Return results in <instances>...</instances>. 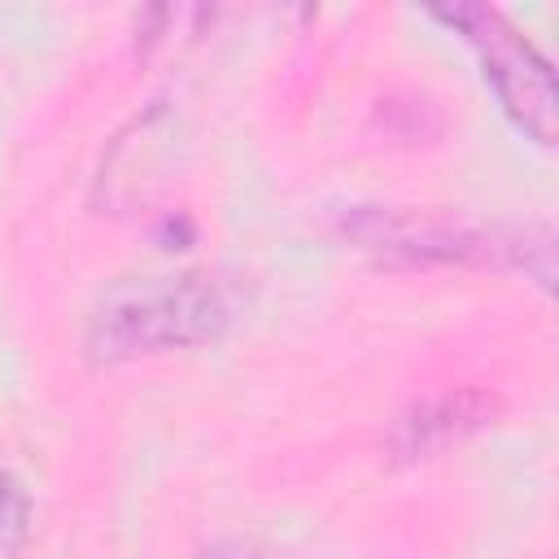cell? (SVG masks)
<instances>
[{
    "mask_svg": "<svg viewBox=\"0 0 559 559\" xmlns=\"http://www.w3.org/2000/svg\"><path fill=\"white\" fill-rule=\"evenodd\" d=\"M227 323L231 301L210 275L122 280L96 301L87 319V349L96 362H127L218 341Z\"/></svg>",
    "mask_w": 559,
    "mask_h": 559,
    "instance_id": "6da1fadb",
    "label": "cell"
},
{
    "mask_svg": "<svg viewBox=\"0 0 559 559\" xmlns=\"http://www.w3.org/2000/svg\"><path fill=\"white\" fill-rule=\"evenodd\" d=\"M441 22L459 26L485 57V79L493 83L498 100L507 105V114L537 135L542 144L555 140V122H559V92H555V74L550 66L537 57V48L511 31V22L493 9L480 4H454V9H437Z\"/></svg>",
    "mask_w": 559,
    "mask_h": 559,
    "instance_id": "3957f363",
    "label": "cell"
},
{
    "mask_svg": "<svg viewBox=\"0 0 559 559\" xmlns=\"http://www.w3.org/2000/svg\"><path fill=\"white\" fill-rule=\"evenodd\" d=\"M493 415V397L480 389H459V393H441L432 402H419L415 411H406L389 437L393 459L415 463L428 454H441L450 445H459L463 437H472L476 428H485Z\"/></svg>",
    "mask_w": 559,
    "mask_h": 559,
    "instance_id": "277c9868",
    "label": "cell"
},
{
    "mask_svg": "<svg viewBox=\"0 0 559 559\" xmlns=\"http://www.w3.org/2000/svg\"><path fill=\"white\" fill-rule=\"evenodd\" d=\"M26 520H31V498L13 476H0V550H17V542L26 537Z\"/></svg>",
    "mask_w": 559,
    "mask_h": 559,
    "instance_id": "5b68a950",
    "label": "cell"
},
{
    "mask_svg": "<svg viewBox=\"0 0 559 559\" xmlns=\"http://www.w3.org/2000/svg\"><path fill=\"white\" fill-rule=\"evenodd\" d=\"M345 236L358 240L367 253L402 266L419 262H467V266H524L542 284L555 275V245L550 231H498L472 227L441 214H411V210H354L345 218Z\"/></svg>",
    "mask_w": 559,
    "mask_h": 559,
    "instance_id": "7a4b0ae2",
    "label": "cell"
}]
</instances>
